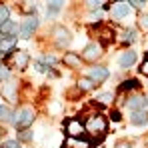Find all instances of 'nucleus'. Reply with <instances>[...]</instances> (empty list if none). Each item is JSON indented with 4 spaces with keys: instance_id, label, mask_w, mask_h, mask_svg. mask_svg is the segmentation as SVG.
<instances>
[{
    "instance_id": "1",
    "label": "nucleus",
    "mask_w": 148,
    "mask_h": 148,
    "mask_svg": "<svg viewBox=\"0 0 148 148\" xmlns=\"http://www.w3.org/2000/svg\"><path fill=\"white\" fill-rule=\"evenodd\" d=\"M84 130H88L90 134H104L106 132V120H104V116H100V114H92V116H88V120L84 124Z\"/></svg>"
},
{
    "instance_id": "2",
    "label": "nucleus",
    "mask_w": 148,
    "mask_h": 148,
    "mask_svg": "<svg viewBox=\"0 0 148 148\" xmlns=\"http://www.w3.org/2000/svg\"><path fill=\"white\" fill-rule=\"evenodd\" d=\"M12 120H14V124H16L18 128H26V126H30L32 120H34V110H32V108H22V110L16 112V116H14Z\"/></svg>"
},
{
    "instance_id": "3",
    "label": "nucleus",
    "mask_w": 148,
    "mask_h": 148,
    "mask_svg": "<svg viewBox=\"0 0 148 148\" xmlns=\"http://www.w3.org/2000/svg\"><path fill=\"white\" fill-rule=\"evenodd\" d=\"M52 34H54V40H56V44H58L60 48H64V46L70 42V32H68L66 28H62V26H56Z\"/></svg>"
},
{
    "instance_id": "4",
    "label": "nucleus",
    "mask_w": 148,
    "mask_h": 148,
    "mask_svg": "<svg viewBox=\"0 0 148 148\" xmlns=\"http://www.w3.org/2000/svg\"><path fill=\"white\" fill-rule=\"evenodd\" d=\"M84 60H88V62H94L96 58H100L102 56V46L100 44H96V42H92V44H88L86 48H84Z\"/></svg>"
},
{
    "instance_id": "5",
    "label": "nucleus",
    "mask_w": 148,
    "mask_h": 148,
    "mask_svg": "<svg viewBox=\"0 0 148 148\" xmlns=\"http://www.w3.org/2000/svg\"><path fill=\"white\" fill-rule=\"evenodd\" d=\"M36 26H38V18H34V16L28 18V20L24 22V26L20 28V36H22V38H30L32 32L36 30Z\"/></svg>"
},
{
    "instance_id": "6",
    "label": "nucleus",
    "mask_w": 148,
    "mask_h": 148,
    "mask_svg": "<svg viewBox=\"0 0 148 148\" xmlns=\"http://www.w3.org/2000/svg\"><path fill=\"white\" fill-rule=\"evenodd\" d=\"M66 132H68L70 138H78V136L84 132V124H80L78 120H68V124H66Z\"/></svg>"
},
{
    "instance_id": "7",
    "label": "nucleus",
    "mask_w": 148,
    "mask_h": 148,
    "mask_svg": "<svg viewBox=\"0 0 148 148\" xmlns=\"http://www.w3.org/2000/svg\"><path fill=\"white\" fill-rule=\"evenodd\" d=\"M12 64H16V68L24 70L26 66H28V54L22 52V50H16V52L12 54Z\"/></svg>"
},
{
    "instance_id": "8",
    "label": "nucleus",
    "mask_w": 148,
    "mask_h": 148,
    "mask_svg": "<svg viewBox=\"0 0 148 148\" xmlns=\"http://www.w3.org/2000/svg\"><path fill=\"white\" fill-rule=\"evenodd\" d=\"M106 78H108V70H106L104 66H96V68L90 70V80H92V82H102V80H106Z\"/></svg>"
},
{
    "instance_id": "9",
    "label": "nucleus",
    "mask_w": 148,
    "mask_h": 148,
    "mask_svg": "<svg viewBox=\"0 0 148 148\" xmlns=\"http://www.w3.org/2000/svg\"><path fill=\"white\" fill-rule=\"evenodd\" d=\"M16 48V36H12V38H0V52L2 54H6V52H10V50Z\"/></svg>"
},
{
    "instance_id": "10",
    "label": "nucleus",
    "mask_w": 148,
    "mask_h": 148,
    "mask_svg": "<svg viewBox=\"0 0 148 148\" xmlns=\"http://www.w3.org/2000/svg\"><path fill=\"white\" fill-rule=\"evenodd\" d=\"M12 34H16V24L12 20H6V22L0 24V36H10L12 38Z\"/></svg>"
},
{
    "instance_id": "11",
    "label": "nucleus",
    "mask_w": 148,
    "mask_h": 148,
    "mask_svg": "<svg viewBox=\"0 0 148 148\" xmlns=\"http://www.w3.org/2000/svg\"><path fill=\"white\" fill-rule=\"evenodd\" d=\"M130 120H132V124H146L148 122V114L146 110H134L132 112V116H130Z\"/></svg>"
},
{
    "instance_id": "12",
    "label": "nucleus",
    "mask_w": 148,
    "mask_h": 148,
    "mask_svg": "<svg viewBox=\"0 0 148 148\" xmlns=\"http://www.w3.org/2000/svg\"><path fill=\"white\" fill-rule=\"evenodd\" d=\"M134 60H136V52L128 50V52H124L122 56H120V66L128 68V66H132V64H134Z\"/></svg>"
},
{
    "instance_id": "13",
    "label": "nucleus",
    "mask_w": 148,
    "mask_h": 148,
    "mask_svg": "<svg viewBox=\"0 0 148 148\" xmlns=\"http://www.w3.org/2000/svg\"><path fill=\"white\" fill-rule=\"evenodd\" d=\"M112 14H114L116 18L126 16V14H128V2H116L114 8H112Z\"/></svg>"
},
{
    "instance_id": "14",
    "label": "nucleus",
    "mask_w": 148,
    "mask_h": 148,
    "mask_svg": "<svg viewBox=\"0 0 148 148\" xmlns=\"http://www.w3.org/2000/svg\"><path fill=\"white\" fill-rule=\"evenodd\" d=\"M64 64L70 66V68H78L80 66V58L74 52H68V54H64Z\"/></svg>"
},
{
    "instance_id": "15",
    "label": "nucleus",
    "mask_w": 148,
    "mask_h": 148,
    "mask_svg": "<svg viewBox=\"0 0 148 148\" xmlns=\"http://www.w3.org/2000/svg\"><path fill=\"white\" fill-rule=\"evenodd\" d=\"M66 148H90V142L88 140H78V138H68Z\"/></svg>"
},
{
    "instance_id": "16",
    "label": "nucleus",
    "mask_w": 148,
    "mask_h": 148,
    "mask_svg": "<svg viewBox=\"0 0 148 148\" xmlns=\"http://www.w3.org/2000/svg\"><path fill=\"white\" fill-rule=\"evenodd\" d=\"M14 90H16V84H14V82H8V84L4 86L2 94L6 96V100H16V96H14Z\"/></svg>"
},
{
    "instance_id": "17",
    "label": "nucleus",
    "mask_w": 148,
    "mask_h": 148,
    "mask_svg": "<svg viewBox=\"0 0 148 148\" xmlns=\"http://www.w3.org/2000/svg\"><path fill=\"white\" fill-rule=\"evenodd\" d=\"M78 88L80 90H90V88H94V82L90 78H80L78 80Z\"/></svg>"
},
{
    "instance_id": "18",
    "label": "nucleus",
    "mask_w": 148,
    "mask_h": 148,
    "mask_svg": "<svg viewBox=\"0 0 148 148\" xmlns=\"http://www.w3.org/2000/svg\"><path fill=\"white\" fill-rule=\"evenodd\" d=\"M100 38H102V40H104V42H110V40H112V38H114V32H112V30H110V28H100Z\"/></svg>"
},
{
    "instance_id": "19",
    "label": "nucleus",
    "mask_w": 148,
    "mask_h": 148,
    "mask_svg": "<svg viewBox=\"0 0 148 148\" xmlns=\"http://www.w3.org/2000/svg\"><path fill=\"white\" fill-rule=\"evenodd\" d=\"M0 120L6 122V120H12V112L8 106H0Z\"/></svg>"
},
{
    "instance_id": "20",
    "label": "nucleus",
    "mask_w": 148,
    "mask_h": 148,
    "mask_svg": "<svg viewBox=\"0 0 148 148\" xmlns=\"http://www.w3.org/2000/svg\"><path fill=\"white\" fill-rule=\"evenodd\" d=\"M138 86V80H126V82H122V86H120V90H132V88H136Z\"/></svg>"
},
{
    "instance_id": "21",
    "label": "nucleus",
    "mask_w": 148,
    "mask_h": 148,
    "mask_svg": "<svg viewBox=\"0 0 148 148\" xmlns=\"http://www.w3.org/2000/svg\"><path fill=\"white\" fill-rule=\"evenodd\" d=\"M96 100H98L100 104H110V102H112V94H108V92H106V94H100Z\"/></svg>"
},
{
    "instance_id": "22",
    "label": "nucleus",
    "mask_w": 148,
    "mask_h": 148,
    "mask_svg": "<svg viewBox=\"0 0 148 148\" xmlns=\"http://www.w3.org/2000/svg\"><path fill=\"white\" fill-rule=\"evenodd\" d=\"M140 104H142L140 98H130V102H128V106H130L132 110H140Z\"/></svg>"
},
{
    "instance_id": "23",
    "label": "nucleus",
    "mask_w": 148,
    "mask_h": 148,
    "mask_svg": "<svg viewBox=\"0 0 148 148\" xmlns=\"http://www.w3.org/2000/svg\"><path fill=\"white\" fill-rule=\"evenodd\" d=\"M8 20V8L6 6H0V24Z\"/></svg>"
},
{
    "instance_id": "24",
    "label": "nucleus",
    "mask_w": 148,
    "mask_h": 148,
    "mask_svg": "<svg viewBox=\"0 0 148 148\" xmlns=\"http://www.w3.org/2000/svg\"><path fill=\"white\" fill-rule=\"evenodd\" d=\"M48 4H50V6H48L50 12H56V10H58V8L62 6V2H58V0H54V2H48Z\"/></svg>"
},
{
    "instance_id": "25",
    "label": "nucleus",
    "mask_w": 148,
    "mask_h": 148,
    "mask_svg": "<svg viewBox=\"0 0 148 148\" xmlns=\"http://www.w3.org/2000/svg\"><path fill=\"white\" fill-rule=\"evenodd\" d=\"M134 36H136V34H134L132 30H126V32H124V42H132Z\"/></svg>"
},
{
    "instance_id": "26",
    "label": "nucleus",
    "mask_w": 148,
    "mask_h": 148,
    "mask_svg": "<svg viewBox=\"0 0 148 148\" xmlns=\"http://www.w3.org/2000/svg\"><path fill=\"white\" fill-rule=\"evenodd\" d=\"M2 148H20V144L16 142V140H8V142H4Z\"/></svg>"
},
{
    "instance_id": "27",
    "label": "nucleus",
    "mask_w": 148,
    "mask_h": 148,
    "mask_svg": "<svg viewBox=\"0 0 148 148\" xmlns=\"http://www.w3.org/2000/svg\"><path fill=\"white\" fill-rule=\"evenodd\" d=\"M140 72L144 74V76H148V56L144 58V62H142V66H140Z\"/></svg>"
},
{
    "instance_id": "28",
    "label": "nucleus",
    "mask_w": 148,
    "mask_h": 148,
    "mask_svg": "<svg viewBox=\"0 0 148 148\" xmlns=\"http://www.w3.org/2000/svg\"><path fill=\"white\" fill-rule=\"evenodd\" d=\"M6 78H8V68L0 66V80H6Z\"/></svg>"
},
{
    "instance_id": "29",
    "label": "nucleus",
    "mask_w": 148,
    "mask_h": 148,
    "mask_svg": "<svg viewBox=\"0 0 148 148\" xmlns=\"http://www.w3.org/2000/svg\"><path fill=\"white\" fill-rule=\"evenodd\" d=\"M116 148H132V144H130L128 140H120V142L116 144Z\"/></svg>"
},
{
    "instance_id": "30",
    "label": "nucleus",
    "mask_w": 148,
    "mask_h": 148,
    "mask_svg": "<svg viewBox=\"0 0 148 148\" xmlns=\"http://www.w3.org/2000/svg\"><path fill=\"white\" fill-rule=\"evenodd\" d=\"M34 66H36V70H38V72H46V66H44V62H34Z\"/></svg>"
},
{
    "instance_id": "31",
    "label": "nucleus",
    "mask_w": 148,
    "mask_h": 148,
    "mask_svg": "<svg viewBox=\"0 0 148 148\" xmlns=\"http://www.w3.org/2000/svg\"><path fill=\"white\" fill-rule=\"evenodd\" d=\"M30 136H32V134H30L28 130H22V132H20V140H30Z\"/></svg>"
},
{
    "instance_id": "32",
    "label": "nucleus",
    "mask_w": 148,
    "mask_h": 148,
    "mask_svg": "<svg viewBox=\"0 0 148 148\" xmlns=\"http://www.w3.org/2000/svg\"><path fill=\"white\" fill-rule=\"evenodd\" d=\"M140 26H142V28H148V16H146V14L140 16Z\"/></svg>"
},
{
    "instance_id": "33",
    "label": "nucleus",
    "mask_w": 148,
    "mask_h": 148,
    "mask_svg": "<svg viewBox=\"0 0 148 148\" xmlns=\"http://www.w3.org/2000/svg\"><path fill=\"white\" fill-rule=\"evenodd\" d=\"M128 4H132V6H136V8H142V6H144V2H140V0H132V2H128Z\"/></svg>"
},
{
    "instance_id": "34",
    "label": "nucleus",
    "mask_w": 148,
    "mask_h": 148,
    "mask_svg": "<svg viewBox=\"0 0 148 148\" xmlns=\"http://www.w3.org/2000/svg\"><path fill=\"white\" fill-rule=\"evenodd\" d=\"M42 62H48V64H52V62H54V56H44V58H42Z\"/></svg>"
},
{
    "instance_id": "35",
    "label": "nucleus",
    "mask_w": 148,
    "mask_h": 148,
    "mask_svg": "<svg viewBox=\"0 0 148 148\" xmlns=\"http://www.w3.org/2000/svg\"><path fill=\"white\" fill-rule=\"evenodd\" d=\"M100 4H104V2H88V6H90V8H98Z\"/></svg>"
},
{
    "instance_id": "36",
    "label": "nucleus",
    "mask_w": 148,
    "mask_h": 148,
    "mask_svg": "<svg viewBox=\"0 0 148 148\" xmlns=\"http://www.w3.org/2000/svg\"><path fill=\"white\" fill-rule=\"evenodd\" d=\"M122 116H120V112H112V120H120Z\"/></svg>"
},
{
    "instance_id": "37",
    "label": "nucleus",
    "mask_w": 148,
    "mask_h": 148,
    "mask_svg": "<svg viewBox=\"0 0 148 148\" xmlns=\"http://www.w3.org/2000/svg\"><path fill=\"white\" fill-rule=\"evenodd\" d=\"M4 134H6V130H4V128H2V126H0V138H2V136H4Z\"/></svg>"
},
{
    "instance_id": "38",
    "label": "nucleus",
    "mask_w": 148,
    "mask_h": 148,
    "mask_svg": "<svg viewBox=\"0 0 148 148\" xmlns=\"http://www.w3.org/2000/svg\"><path fill=\"white\" fill-rule=\"evenodd\" d=\"M146 106H148V100H146Z\"/></svg>"
}]
</instances>
